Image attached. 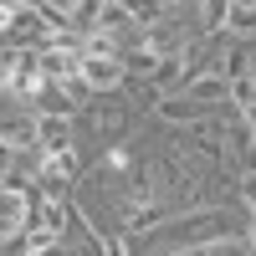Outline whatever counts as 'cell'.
Listing matches in <instances>:
<instances>
[{
  "label": "cell",
  "mask_w": 256,
  "mask_h": 256,
  "mask_svg": "<svg viewBox=\"0 0 256 256\" xmlns=\"http://www.w3.org/2000/svg\"><path fill=\"white\" fill-rule=\"evenodd\" d=\"M174 226H180V246H216V241H230V236H246V226H236L220 205H195Z\"/></svg>",
  "instance_id": "cell-1"
},
{
  "label": "cell",
  "mask_w": 256,
  "mask_h": 256,
  "mask_svg": "<svg viewBox=\"0 0 256 256\" xmlns=\"http://www.w3.org/2000/svg\"><path fill=\"white\" fill-rule=\"evenodd\" d=\"M92 123V134H98V144H118V138H128V128H134V108H128V92H108V98H98L88 113H82Z\"/></svg>",
  "instance_id": "cell-2"
},
{
  "label": "cell",
  "mask_w": 256,
  "mask_h": 256,
  "mask_svg": "<svg viewBox=\"0 0 256 256\" xmlns=\"http://www.w3.org/2000/svg\"><path fill=\"white\" fill-rule=\"evenodd\" d=\"M98 98L108 92H123L128 88V72H123V56H82V72H77Z\"/></svg>",
  "instance_id": "cell-3"
},
{
  "label": "cell",
  "mask_w": 256,
  "mask_h": 256,
  "mask_svg": "<svg viewBox=\"0 0 256 256\" xmlns=\"http://www.w3.org/2000/svg\"><path fill=\"white\" fill-rule=\"evenodd\" d=\"M154 118H159V123H169V128H180V134H184V128H195V123H200V118H210V113H205V108H200V102L190 98V92H169V98H159Z\"/></svg>",
  "instance_id": "cell-4"
},
{
  "label": "cell",
  "mask_w": 256,
  "mask_h": 256,
  "mask_svg": "<svg viewBox=\"0 0 256 256\" xmlns=\"http://www.w3.org/2000/svg\"><path fill=\"white\" fill-rule=\"evenodd\" d=\"M72 118H36V148H41V154H77V148H72Z\"/></svg>",
  "instance_id": "cell-5"
},
{
  "label": "cell",
  "mask_w": 256,
  "mask_h": 256,
  "mask_svg": "<svg viewBox=\"0 0 256 256\" xmlns=\"http://www.w3.org/2000/svg\"><path fill=\"white\" fill-rule=\"evenodd\" d=\"M184 92H190V98H195V102H200V108H205V113H220V108H226V102H230V82H226L220 72H205L200 82H190V88H184Z\"/></svg>",
  "instance_id": "cell-6"
},
{
  "label": "cell",
  "mask_w": 256,
  "mask_h": 256,
  "mask_svg": "<svg viewBox=\"0 0 256 256\" xmlns=\"http://www.w3.org/2000/svg\"><path fill=\"white\" fill-rule=\"evenodd\" d=\"M169 210H174V205H164V200L128 205V210H123V230H134V236H148V230H159V220H169Z\"/></svg>",
  "instance_id": "cell-7"
},
{
  "label": "cell",
  "mask_w": 256,
  "mask_h": 256,
  "mask_svg": "<svg viewBox=\"0 0 256 256\" xmlns=\"http://www.w3.org/2000/svg\"><path fill=\"white\" fill-rule=\"evenodd\" d=\"M226 36H230V41H256V0H230V10H226Z\"/></svg>",
  "instance_id": "cell-8"
},
{
  "label": "cell",
  "mask_w": 256,
  "mask_h": 256,
  "mask_svg": "<svg viewBox=\"0 0 256 256\" xmlns=\"http://www.w3.org/2000/svg\"><path fill=\"white\" fill-rule=\"evenodd\" d=\"M98 10H102V0H72V36L92 41L98 36Z\"/></svg>",
  "instance_id": "cell-9"
},
{
  "label": "cell",
  "mask_w": 256,
  "mask_h": 256,
  "mask_svg": "<svg viewBox=\"0 0 256 256\" xmlns=\"http://www.w3.org/2000/svg\"><path fill=\"white\" fill-rule=\"evenodd\" d=\"M36 246H31V236L26 230H6V236H0V256H31Z\"/></svg>",
  "instance_id": "cell-10"
},
{
  "label": "cell",
  "mask_w": 256,
  "mask_h": 256,
  "mask_svg": "<svg viewBox=\"0 0 256 256\" xmlns=\"http://www.w3.org/2000/svg\"><path fill=\"white\" fill-rule=\"evenodd\" d=\"M236 195H241V205L256 216V174H241V180H236Z\"/></svg>",
  "instance_id": "cell-11"
}]
</instances>
